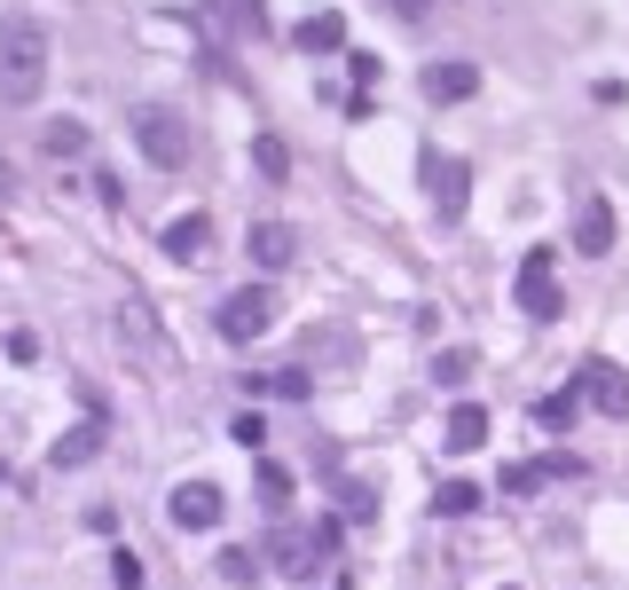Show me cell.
I'll use <instances>...</instances> for the list:
<instances>
[{
  "label": "cell",
  "instance_id": "7a4b0ae2",
  "mask_svg": "<svg viewBox=\"0 0 629 590\" xmlns=\"http://www.w3.org/2000/svg\"><path fill=\"white\" fill-rule=\"evenodd\" d=\"M134 142H142L150 165H165V174H182L190 150H197V134L182 126V111H165V103H142V111H134Z\"/></svg>",
  "mask_w": 629,
  "mask_h": 590
},
{
  "label": "cell",
  "instance_id": "277c9868",
  "mask_svg": "<svg viewBox=\"0 0 629 590\" xmlns=\"http://www.w3.org/2000/svg\"><path fill=\"white\" fill-rule=\"evenodd\" d=\"M519 315L527 323H559L567 315V299H559V252L551 244H535L519 261Z\"/></svg>",
  "mask_w": 629,
  "mask_h": 590
},
{
  "label": "cell",
  "instance_id": "3957f363",
  "mask_svg": "<svg viewBox=\"0 0 629 590\" xmlns=\"http://www.w3.org/2000/svg\"><path fill=\"white\" fill-rule=\"evenodd\" d=\"M323 551H338V520H315V528H292V520H284L276 536H267V567L292 574V582H307Z\"/></svg>",
  "mask_w": 629,
  "mask_h": 590
},
{
  "label": "cell",
  "instance_id": "44dd1931",
  "mask_svg": "<svg viewBox=\"0 0 629 590\" xmlns=\"http://www.w3.org/2000/svg\"><path fill=\"white\" fill-rule=\"evenodd\" d=\"M111 582H119V590H142V559H134V551H111Z\"/></svg>",
  "mask_w": 629,
  "mask_h": 590
},
{
  "label": "cell",
  "instance_id": "ba28073f",
  "mask_svg": "<svg viewBox=\"0 0 629 590\" xmlns=\"http://www.w3.org/2000/svg\"><path fill=\"white\" fill-rule=\"evenodd\" d=\"M244 252H252V268H260V276H284V268L300 261V228H292V221H252Z\"/></svg>",
  "mask_w": 629,
  "mask_h": 590
},
{
  "label": "cell",
  "instance_id": "30bf717a",
  "mask_svg": "<svg viewBox=\"0 0 629 590\" xmlns=\"http://www.w3.org/2000/svg\"><path fill=\"white\" fill-rule=\"evenodd\" d=\"M473 95H480V63L448 55V63L425 71V103H473Z\"/></svg>",
  "mask_w": 629,
  "mask_h": 590
},
{
  "label": "cell",
  "instance_id": "2e32d148",
  "mask_svg": "<svg viewBox=\"0 0 629 590\" xmlns=\"http://www.w3.org/2000/svg\"><path fill=\"white\" fill-rule=\"evenodd\" d=\"M575 417H582V386H567V394H544V401H535V426H544V434H567Z\"/></svg>",
  "mask_w": 629,
  "mask_h": 590
},
{
  "label": "cell",
  "instance_id": "d6986e66",
  "mask_svg": "<svg viewBox=\"0 0 629 590\" xmlns=\"http://www.w3.org/2000/svg\"><path fill=\"white\" fill-rule=\"evenodd\" d=\"M433 512H440V520H465V512H480V488H473V480H448V488L433 496Z\"/></svg>",
  "mask_w": 629,
  "mask_h": 590
},
{
  "label": "cell",
  "instance_id": "9a60e30c",
  "mask_svg": "<svg viewBox=\"0 0 629 590\" xmlns=\"http://www.w3.org/2000/svg\"><path fill=\"white\" fill-rule=\"evenodd\" d=\"M300 48H307V55H338V48H346V17H338V9H315V17L300 24Z\"/></svg>",
  "mask_w": 629,
  "mask_h": 590
},
{
  "label": "cell",
  "instance_id": "9c48e42d",
  "mask_svg": "<svg viewBox=\"0 0 629 590\" xmlns=\"http://www.w3.org/2000/svg\"><path fill=\"white\" fill-rule=\"evenodd\" d=\"M575 386H582V401H590V409H606V417H629V378H621L606 355H590Z\"/></svg>",
  "mask_w": 629,
  "mask_h": 590
},
{
  "label": "cell",
  "instance_id": "ffe728a7",
  "mask_svg": "<svg viewBox=\"0 0 629 590\" xmlns=\"http://www.w3.org/2000/svg\"><path fill=\"white\" fill-rule=\"evenodd\" d=\"M252 157H260V174H267V182H284V174H292V150H284L276 134H260V142H252Z\"/></svg>",
  "mask_w": 629,
  "mask_h": 590
},
{
  "label": "cell",
  "instance_id": "8992f818",
  "mask_svg": "<svg viewBox=\"0 0 629 590\" xmlns=\"http://www.w3.org/2000/svg\"><path fill=\"white\" fill-rule=\"evenodd\" d=\"M213 323H221V339H229V347H252L260 330L276 323V299H267V284H244V292H229V299H221V315H213Z\"/></svg>",
  "mask_w": 629,
  "mask_h": 590
},
{
  "label": "cell",
  "instance_id": "7c38bea8",
  "mask_svg": "<svg viewBox=\"0 0 629 590\" xmlns=\"http://www.w3.org/2000/svg\"><path fill=\"white\" fill-rule=\"evenodd\" d=\"M103 441H111V426H103V409H95L87 426H71V434L55 441V472H79V465H95V457H103Z\"/></svg>",
  "mask_w": 629,
  "mask_h": 590
},
{
  "label": "cell",
  "instance_id": "6da1fadb",
  "mask_svg": "<svg viewBox=\"0 0 629 590\" xmlns=\"http://www.w3.org/2000/svg\"><path fill=\"white\" fill-rule=\"evenodd\" d=\"M48 88V24L0 17V103H40Z\"/></svg>",
  "mask_w": 629,
  "mask_h": 590
},
{
  "label": "cell",
  "instance_id": "484cf974",
  "mask_svg": "<svg viewBox=\"0 0 629 590\" xmlns=\"http://www.w3.org/2000/svg\"><path fill=\"white\" fill-rule=\"evenodd\" d=\"M229 24H244V32H260V0H229Z\"/></svg>",
  "mask_w": 629,
  "mask_h": 590
},
{
  "label": "cell",
  "instance_id": "4fadbf2b",
  "mask_svg": "<svg viewBox=\"0 0 629 590\" xmlns=\"http://www.w3.org/2000/svg\"><path fill=\"white\" fill-rule=\"evenodd\" d=\"M480 441H488V409H480V401H457V409H448V434H440V449H448V457H473Z\"/></svg>",
  "mask_w": 629,
  "mask_h": 590
},
{
  "label": "cell",
  "instance_id": "52a82bcc",
  "mask_svg": "<svg viewBox=\"0 0 629 590\" xmlns=\"http://www.w3.org/2000/svg\"><path fill=\"white\" fill-rule=\"evenodd\" d=\"M221 512H229V496L213 488V480H182L165 496V520L182 528V536H205V528H221Z\"/></svg>",
  "mask_w": 629,
  "mask_h": 590
},
{
  "label": "cell",
  "instance_id": "e0dca14e",
  "mask_svg": "<svg viewBox=\"0 0 629 590\" xmlns=\"http://www.w3.org/2000/svg\"><path fill=\"white\" fill-rule=\"evenodd\" d=\"M119 339H126V347H142V355H158V323H150V307H142V299H126V307H119Z\"/></svg>",
  "mask_w": 629,
  "mask_h": 590
},
{
  "label": "cell",
  "instance_id": "5bb4252c",
  "mask_svg": "<svg viewBox=\"0 0 629 590\" xmlns=\"http://www.w3.org/2000/svg\"><path fill=\"white\" fill-rule=\"evenodd\" d=\"M205 244H213V221H205V213H182V221L165 228V261L190 268V261H205Z\"/></svg>",
  "mask_w": 629,
  "mask_h": 590
},
{
  "label": "cell",
  "instance_id": "5b68a950",
  "mask_svg": "<svg viewBox=\"0 0 629 590\" xmlns=\"http://www.w3.org/2000/svg\"><path fill=\"white\" fill-rule=\"evenodd\" d=\"M425 197H433L440 221H465V205H473V165L457 150H425Z\"/></svg>",
  "mask_w": 629,
  "mask_h": 590
},
{
  "label": "cell",
  "instance_id": "ac0fdd59",
  "mask_svg": "<svg viewBox=\"0 0 629 590\" xmlns=\"http://www.w3.org/2000/svg\"><path fill=\"white\" fill-rule=\"evenodd\" d=\"M40 150H48V157H87V126H79V119L40 126Z\"/></svg>",
  "mask_w": 629,
  "mask_h": 590
},
{
  "label": "cell",
  "instance_id": "4316f807",
  "mask_svg": "<svg viewBox=\"0 0 629 590\" xmlns=\"http://www.w3.org/2000/svg\"><path fill=\"white\" fill-rule=\"evenodd\" d=\"M9 197H17V165H9V157H0V205H9Z\"/></svg>",
  "mask_w": 629,
  "mask_h": 590
},
{
  "label": "cell",
  "instance_id": "603a6c76",
  "mask_svg": "<svg viewBox=\"0 0 629 590\" xmlns=\"http://www.w3.org/2000/svg\"><path fill=\"white\" fill-rule=\"evenodd\" d=\"M465 370H473V355H465V347H457V355H440V363H433V378H440V386H465Z\"/></svg>",
  "mask_w": 629,
  "mask_h": 590
},
{
  "label": "cell",
  "instance_id": "d4e9b609",
  "mask_svg": "<svg viewBox=\"0 0 629 590\" xmlns=\"http://www.w3.org/2000/svg\"><path fill=\"white\" fill-rule=\"evenodd\" d=\"M221 574L229 582H252V551H221Z\"/></svg>",
  "mask_w": 629,
  "mask_h": 590
},
{
  "label": "cell",
  "instance_id": "cb8c5ba5",
  "mask_svg": "<svg viewBox=\"0 0 629 590\" xmlns=\"http://www.w3.org/2000/svg\"><path fill=\"white\" fill-rule=\"evenodd\" d=\"M229 441H244V449H260V441H267V426H260V409H244V417H236V426H229Z\"/></svg>",
  "mask_w": 629,
  "mask_h": 590
},
{
  "label": "cell",
  "instance_id": "7402d4cb",
  "mask_svg": "<svg viewBox=\"0 0 629 590\" xmlns=\"http://www.w3.org/2000/svg\"><path fill=\"white\" fill-rule=\"evenodd\" d=\"M260 488H267V496H276V503H284V496H292V472H284L276 457H260Z\"/></svg>",
  "mask_w": 629,
  "mask_h": 590
},
{
  "label": "cell",
  "instance_id": "83f0119b",
  "mask_svg": "<svg viewBox=\"0 0 629 590\" xmlns=\"http://www.w3.org/2000/svg\"><path fill=\"white\" fill-rule=\"evenodd\" d=\"M0 480H9V465H0Z\"/></svg>",
  "mask_w": 629,
  "mask_h": 590
},
{
  "label": "cell",
  "instance_id": "8fae6325",
  "mask_svg": "<svg viewBox=\"0 0 629 590\" xmlns=\"http://www.w3.org/2000/svg\"><path fill=\"white\" fill-rule=\"evenodd\" d=\"M575 252H613V205L598 190L575 197Z\"/></svg>",
  "mask_w": 629,
  "mask_h": 590
}]
</instances>
